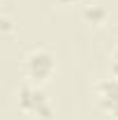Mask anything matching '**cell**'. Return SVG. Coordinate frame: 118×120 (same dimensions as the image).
Wrapping results in <instances>:
<instances>
[{
  "instance_id": "obj_1",
  "label": "cell",
  "mask_w": 118,
  "mask_h": 120,
  "mask_svg": "<svg viewBox=\"0 0 118 120\" xmlns=\"http://www.w3.org/2000/svg\"><path fill=\"white\" fill-rule=\"evenodd\" d=\"M16 106L23 116H28L32 120H53V116H56L53 102L46 95L44 86H37L30 81H23L16 88Z\"/></svg>"
},
{
  "instance_id": "obj_2",
  "label": "cell",
  "mask_w": 118,
  "mask_h": 120,
  "mask_svg": "<svg viewBox=\"0 0 118 120\" xmlns=\"http://www.w3.org/2000/svg\"><path fill=\"white\" fill-rule=\"evenodd\" d=\"M56 72H58L56 53L44 49V46H35L23 56V76L30 83L44 86L56 76Z\"/></svg>"
},
{
  "instance_id": "obj_3",
  "label": "cell",
  "mask_w": 118,
  "mask_h": 120,
  "mask_svg": "<svg viewBox=\"0 0 118 120\" xmlns=\"http://www.w3.org/2000/svg\"><path fill=\"white\" fill-rule=\"evenodd\" d=\"M93 97H95V104L100 106V111L118 120V79L116 76L100 79L93 86Z\"/></svg>"
},
{
  "instance_id": "obj_4",
  "label": "cell",
  "mask_w": 118,
  "mask_h": 120,
  "mask_svg": "<svg viewBox=\"0 0 118 120\" xmlns=\"http://www.w3.org/2000/svg\"><path fill=\"white\" fill-rule=\"evenodd\" d=\"M83 19L90 21V23H95V26H102L104 21H106V9H104L102 5H88L83 9Z\"/></svg>"
},
{
  "instance_id": "obj_5",
  "label": "cell",
  "mask_w": 118,
  "mask_h": 120,
  "mask_svg": "<svg viewBox=\"0 0 118 120\" xmlns=\"http://www.w3.org/2000/svg\"><path fill=\"white\" fill-rule=\"evenodd\" d=\"M109 72H111V76L118 79V42L114 46V51H111V56H109Z\"/></svg>"
}]
</instances>
